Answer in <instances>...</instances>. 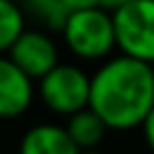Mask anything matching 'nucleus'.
Returning <instances> with one entry per match:
<instances>
[{"label": "nucleus", "mask_w": 154, "mask_h": 154, "mask_svg": "<svg viewBox=\"0 0 154 154\" xmlns=\"http://www.w3.org/2000/svg\"><path fill=\"white\" fill-rule=\"evenodd\" d=\"M26 29V12L19 0H0V55L10 51L14 38Z\"/></svg>", "instance_id": "obj_9"}, {"label": "nucleus", "mask_w": 154, "mask_h": 154, "mask_svg": "<svg viewBox=\"0 0 154 154\" xmlns=\"http://www.w3.org/2000/svg\"><path fill=\"white\" fill-rule=\"evenodd\" d=\"M24 75H29L34 82L38 77H43L53 65L60 63L58 55V46L55 41L41 31V29H24L14 43L10 46V51L5 53Z\"/></svg>", "instance_id": "obj_5"}, {"label": "nucleus", "mask_w": 154, "mask_h": 154, "mask_svg": "<svg viewBox=\"0 0 154 154\" xmlns=\"http://www.w3.org/2000/svg\"><path fill=\"white\" fill-rule=\"evenodd\" d=\"M36 99V84L7 55H0V120L24 116Z\"/></svg>", "instance_id": "obj_6"}, {"label": "nucleus", "mask_w": 154, "mask_h": 154, "mask_svg": "<svg viewBox=\"0 0 154 154\" xmlns=\"http://www.w3.org/2000/svg\"><path fill=\"white\" fill-rule=\"evenodd\" d=\"M67 12H75V10H87V7H96L101 5V0H63Z\"/></svg>", "instance_id": "obj_12"}, {"label": "nucleus", "mask_w": 154, "mask_h": 154, "mask_svg": "<svg viewBox=\"0 0 154 154\" xmlns=\"http://www.w3.org/2000/svg\"><path fill=\"white\" fill-rule=\"evenodd\" d=\"M24 2V12H29L38 24L60 31L63 22L67 19V7L63 0H22Z\"/></svg>", "instance_id": "obj_10"}, {"label": "nucleus", "mask_w": 154, "mask_h": 154, "mask_svg": "<svg viewBox=\"0 0 154 154\" xmlns=\"http://www.w3.org/2000/svg\"><path fill=\"white\" fill-rule=\"evenodd\" d=\"M154 103V65L130 55H108L89 75V108L108 130L140 128Z\"/></svg>", "instance_id": "obj_1"}, {"label": "nucleus", "mask_w": 154, "mask_h": 154, "mask_svg": "<svg viewBox=\"0 0 154 154\" xmlns=\"http://www.w3.org/2000/svg\"><path fill=\"white\" fill-rule=\"evenodd\" d=\"M116 48L154 65V0H130L111 12Z\"/></svg>", "instance_id": "obj_3"}, {"label": "nucleus", "mask_w": 154, "mask_h": 154, "mask_svg": "<svg viewBox=\"0 0 154 154\" xmlns=\"http://www.w3.org/2000/svg\"><path fill=\"white\" fill-rule=\"evenodd\" d=\"M60 36L67 51L75 58L87 60V63L106 60L116 51L113 17H111V10L101 5L70 12L60 26Z\"/></svg>", "instance_id": "obj_2"}, {"label": "nucleus", "mask_w": 154, "mask_h": 154, "mask_svg": "<svg viewBox=\"0 0 154 154\" xmlns=\"http://www.w3.org/2000/svg\"><path fill=\"white\" fill-rule=\"evenodd\" d=\"M79 154H101V152H96V149H84V152H79Z\"/></svg>", "instance_id": "obj_14"}, {"label": "nucleus", "mask_w": 154, "mask_h": 154, "mask_svg": "<svg viewBox=\"0 0 154 154\" xmlns=\"http://www.w3.org/2000/svg\"><path fill=\"white\" fill-rule=\"evenodd\" d=\"M140 130H142V137H144L147 147H149V149H152V154H154V103H152V108L147 111L144 120L140 123Z\"/></svg>", "instance_id": "obj_11"}, {"label": "nucleus", "mask_w": 154, "mask_h": 154, "mask_svg": "<svg viewBox=\"0 0 154 154\" xmlns=\"http://www.w3.org/2000/svg\"><path fill=\"white\" fill-rule=\"evenodd\" d=\"M38 101L55 116H70L89 103V75L72 63L53 65L36 79Z\"/></svg>", "instance_id": "obj_4"}, {"label": "nucleus", "mask_w": 154, "mask_h": 154, "mask_svg": "<svg viewBox=\"0 0 154 154\" xmlns=\"http://www.w3.org/2000/svg\"><path fill=\"white\" fill-rule=\"evenodd\" d=\"M17 154H79V147L67 135L65 125L36 123L22 135Z\"/></svg>", "instance_id": "obj_7"}, {"label": "nucleus", "mask_w": 154, "mask_h": 154, "mask_svg": "<svg viewBox=\"0 0 154 154\" xmlns=\"http://www.w3.org/2000/svg\"><path fill=\"white\" fill-rule=\"evenodd\" d=\"M65 130H67V135L72 137V142L79 147V152H84V149H96V147L103 142L106 132H108L106 123H103L89 106L70 113V116H67V123H65Z\"/></svg>", "instance_id": "obj_8"}, {"label": "nucleus", "mask_w": 154, "mask_h": 154, "mask_svg": "<svg viewBox=\"0 0 154 154\" xmlns=\"http://www.w3.org/2000/svg\"><path fill=\"white\" fill-rule=\"evenodd\" d=\"M125 2H130V0H101V7H106V10H116V7H120V5H125Z\"/></svg>", "instance_id": "obj_13"}]
</instances>
